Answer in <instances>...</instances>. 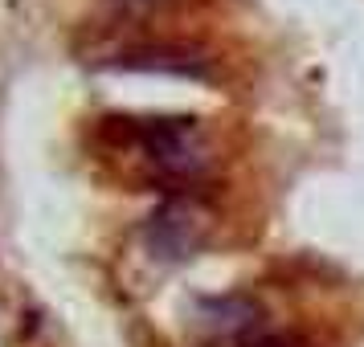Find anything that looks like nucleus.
Instances as JSON below:
<instances>
[{
	"label": "nucleus",
	"mask_w": 364,
	"mask_h": 347,
	"mask_svg": "<svg viewBox=\"0 0 364 347\" xmlns=\"http://www.w3.org/2000/svg\"><path fill=\"white\" fill-rule=\"evenodd\" d=\"M107 66L115 70H144V74H176V78H213V57L197 45H181V41H151V45H132L119 50Z\"/></svg>",
	"instance_id": "f257e3e1"
},
{
	"label": "nucleus",
	"mask_w": 364,
	"mask_h": 347,
	"mask_svg": "<svg viewBox=\"0 0 364 347\" xmlns=\"http://www.w3.org/2000/svg\"><path fill=\"white\" fill-rule=\"evenodd\" d=\"M151 249H160L168 258H188L197 249V225H193V209L188 204H164L148 225Z\"/></svg>",
	"instance_id": "f03ea898"
},
{
	"label": "nucleus",
	"mask_w": 364,
	"mask_h": 347,
	"mask_svg": "<svg viewBox=\"0 0 364 347\" xmlns=\"http://www.w3.org/2000/svg\"><path fill=\"white\" fill-rule=\"evenodd\" d=\"M258 302H250L242 294H225V298H200V323L209 331L221 335H242L258 323Z\"/></svg>",
	"instance_id": "7ed1b4c3"
},
{
	"label": "nucleus",
	"mask_w": 364,
	"mask_h": 347,
	"mask_svg": "<svg viewBox=\"0 0 364 347\" xmlns=\"http://www.w3.org/2000/svg\"><path fill=\"white\" fill-rule=\"evenodd\" d=\"M246 347H287V339H279V335H266V339H254V343Z\"/></svg>",
	"instance_id": "20e7f679"
}]
</instances>
